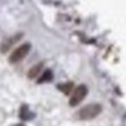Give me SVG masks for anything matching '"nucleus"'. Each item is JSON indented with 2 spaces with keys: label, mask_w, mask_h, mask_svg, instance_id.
Here are the masks:
<instances>
[{
  "label": "nucleus",
  "mask_w": 126,
  "mask_h": 126,
  "mask_svg": "<svg viewBox=\"0 0 126 126\" xmlns=\"http://www.w3.org/2000/svg\"><path fill=\"white\" fill-rule=\"evenodd\" d=\"M16 126H23V125H16Z\"/></svg>",
  "instance_id": "6"
},
{
  "label": "nucleus",
  "mask_w": 126,
  "mask_h": 126,
  "mask_svg": "<svg viewBox=\"0 0 126 126\" xmlns=\"http://www.w3.org/2000/svg\"><path fill=\"white\" fill-rule=\"evenodd\" d=\"M101 112H102V106L98 103H91L89 105H85L78 112V118L81 121L93 120L100 115Z\"/></svg>",
  "instance_id": "1"
},
{
  "label": "nucleus",
  "mask_w": 126,
  "mask_h": 126,
  "mask_svg": "<svg viewBox=\"0 0 126 126\" xmlns=\"http://www.w3.org/2000/svg\"><path fill=\"white\" fill-rule=\"evenodd\" d=\"M42 69V63H38V64L33 65L28 72V78L29 79H35L40 74Z\"/></svg>",
  "instance_id": "4"
},
{
  "label": "nucleus",
  "mask_w": 126,
  "mask_h": 126,
  "mask_svg": "<svg viewBox=\"0 0 126 126\" xmlns=\"http://www.w3.org/2000/svg\"><path fill=\"white\" fill-rule=\"evenodd\" d=\"M31 49V46L29 43H24L22 46H20L19 48H17L12 53H11L10 58H9V62L10 63H17L20 62L22 59L27 57V54L29 53Z\"/></svg>",
  "instance_id": "2"
},
{
  "label": "nucleus",
  "mask_w": 126,
  "mask_h": 126,
  "mask_svg": "<svg viewBox=\"0 0 126 126\" xmlns=\"http://www.w3.org/2000/svg\"><path fill=\"white\" fill-rule=\"evenodd\" d=\"M20 37H21V34L16 35V37H12L11 39H9V40H7V41H4L3 43H2V46H1V51H2V52H6L8 49H10V47L12 46V44H15L16 41H18V40L20 39Z\"/></svg>",
  "instance_id": "5"
},
{
  "label": "nucleus",
  "mask_w": 126,
  "mask_h": 126,
  "mask_svg": "<svg viewBox=\"0 0 126 126\" xmlns=\"http://www.w3.org/2000/svg\"><path fill=\"white\" fill-rule=\"evenodd\" d=\"M86 94H87L86 86H85V85H79L73 91V93H72L71 97H70V101H69V104L71 105V106H76V105L80 104V103L84 100Z\"/></svg>",
  "instance_id": "3"
}]
</instances>
